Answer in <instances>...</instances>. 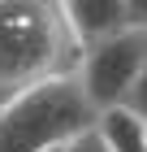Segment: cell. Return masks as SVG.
Here are the masks:
<instances>
[{"mask_svg":"<svg viewBox=\"0 0 147 152\" xmlns=\"http://www.w3.org/2000/svg\"><path fill=\"white\" fill-rule=\"evenodd\" d=\"M61 4H65V18L74 26V35L82 39V48L125 26L121 0H61Z\"/></svg>","mask_w":147,"mask_h":152,"instance_id":"4","label":"cell"},{"mask_svg":"<svg viewBox=\"0 0 147 152\" xmlns=\"http://www.w3.org/2000/svg\"><path fill=\"white\" fill-rule=\"evenodd\" d=\"M82 39L65 18L61 0H0V100L30 83L74 74Z\"/></svg>","mask_w":147,"mask_h":152,"instance_id":"1","label":"cell"},{"mask_svg":"<svg viewBox=\"0 0 147 152\" xmlns=\"http://www.w3.org/2000/svg\"><path fill=\"white\" fill-rule=\"evenodd\" d=\"M125 109H130V113H138V117L147 122V61H143V70H138L134 87H130V96H125Z\"/></svg>","mask_w":147,"mask_h":152,"instance_id":"6","label":"cell"},{"mask_svg":"<svg viewBox=\"0 0 147 152\" xmlns=\"http://www.w3.org/2000/svg\"><path fill=\"white\" fill-rule=\"evenodd\" d=\"M69 152H104V143L95 139V130H87L82 139H74V143H69Z\"/></svg>","mask_w":147,"mask_h":152,"instance_id":"8","label":"cell"},{"mask_svg":"<svg viewBox=\"0 0 147 152\" xmlns=\"http://www.w3.org/2000/svg\"><path fill=\"white\" fill-rule=\"evenodd\" d=\"M121 9H125V26L147 31V0H121Z\"/></svg>","mask_w":147,"mask_h":152,"instance_id":"7","label":"cell"},{"mask_svg":"<svg viewBox=\"0 0 147 152\" xmlns=\"http://www.w3.org/2000/svg\"><path fill=\"white\" fill-rule=\"evenodd\" d=\"M143 61H147V31L121 26V31H113V35H104V39L82 48L74 78H78L82 96L91 100V109L104 113V109L125 104Z\"/></svg>","mask_w":147,"mask_h":152,"instance_id":"3","label":"cell"},{"mask_svg":"<svg viewBox=\"0 0 147 152\" xmlns=\"http://www.w3.org/2000/svg\"><path fill=\"white\" fill-rule=\"evenodd\" d=\"M48 152H69V148H48Z\"/></svg>","mask_w":147,"mask_h":152,"instance_id":"9","label":"cell"},{"mask_svg":"<svg viewBox=\"0 0 147 152\" xmlns=\"http://www.w3.org/2000/svg\"><path fill=\"white\" fill-rule=\"evenodd\" d=\"M91 126H95V109L74 74L30 83L26 91L0 100V152L69 148Z\"/></svg>","mask_w":147,"mask_h":152,"instance_id":"2","label":"cell"},{"mask_svg":"<svg viewBox=\"0 0 147 152\" xmlns=\"http://www.w3.org/2000/svg\"><path fill=\"white\" fill-rule=\"evenodd\" d=\"M95 139L104 143V152H147V122L138 113H130L125 104L95 113Z\"/></svg>","mask_w":147,"mask_h":152,"instance_id":"5","label":"cell"}]
</instances>
